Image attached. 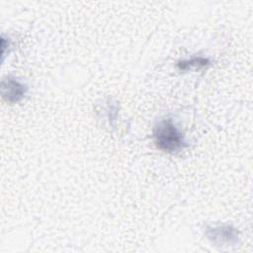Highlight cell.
Returning a JSON list of instances; mask_svg holds the SVG:
<instances>
[{
  "mask_svg": "<svg viewBox=\"0 0 253 253\" xmlns=\"http://www.w3.org/2000/svg\"><path fill=\"white\" fill-rule=\"evenodd\" d=\"M152 133L156 147L164 152L176 153L189 146L184 133L176 126L171 118L157 122Z\"/></svg>",
  "mask_w": 253,
  "mask_h": 253,
  "instance_id": "1",
  "label": "cell"
},
{
  "mask_svg": "<svg viewBox=\"0 0 253 253\" xmlns=\"http://www.w3.org/2000/svg\"><path fill=\"white\" fill-rule=\"evenodd\" d=\"M205 233L209 240L216 246L235 245L239 240V232L231 224L207 226Z\"/></svg>",
  "mask_w": 253,
  "mask_h": 253,
  "instance_id": "2",
  "label": "cell"
},
{
  "mask_svg": "<svg viewBox=\"0 0 253 253\" xmlns=\"http://www.w3.org/2000/svg\"><path fill=\"white\" fill-rule=\"evenodd\" d=\"M28 91L27 85L20 82L13 76H7L1 81V95L3 99L10 103L16 104L21 102Z\"/></svg>",
  "mask_w": 253,
  "mask_h": 253,
  "instance_id": "3",
  "label": "cell"
},
{
  "mask_svg": "<svg viewBox=\"0 0 253 253\" xmlns=\"http://www.w3.org/2000/svg\"><path fill=\"white\" fill-rule=\"evenodd\" d=\"M211 63V60L209 57L205 56H193L189 59L179 60L177 63V67L181 71H187L192 68H203L207 67Z\"/></svg>",
  "mask_w": 253,
  "mask_h": 253,
  "instance_id": "4",
  "label": "cell"
}]
</instances>
